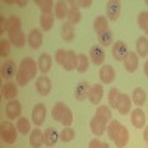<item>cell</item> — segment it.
<instances>
[{
	"label": "cell",
	"instance_id": "obj_21",
	"mask_svg": "<svg viewBox=\"0 0 148 148\" xmlns=\"http://www.w3.org/2000/svg\"><path fill=\"white\" fill-rule=\"evenodd\" d=\"M8 40L10 42L12 46L22 47L24 45L27 43V37H25V34L22 33V30H19V31H14V33H8Z\"/></svg>",
	"mask_w": 148,
	"mask_h": 148
},
{
	"label": "cell",
	"instance_id": "obj_4",
	"mask_svg": "<svg viewBox=\"0 0 148 148\" xmlns=\"http://www.w3.org/2000/svg\"><path fill=\"white\" fill-rule=\"evenodd\" d=\"M0 136H2L3 142L6 144H15L16 138H18V129H16V125L10 121H3L2 126H0Z\"/></svg>",
	"mask_w": 148,
	"mask_h": 148
},
{
	"label": "cell",
	"instance_id": "obj_45",
	"mask_svg": "<svg viewBox=\"0 0 148 148\" xmlns=\"http://www.w3.org/2000/svg\"><path fill=\"white\" fill-rule=\"evenodd\" d=\"M5 33H8V19L3 15H0V34Z\"/></svg>",
	"mask_w": 148,
	"mask_h": 148
},
{
	"label": "cell",
	"instance_id": "obj_43",
	"mask_svg": "<svg viewBox=\"0 0 148 148\" xmlns=\"http://www.w3.org/2000/svg\"><path fill=\"white\" fill-rule=\"evenodd\" d=\"M10 47H12V45H10L9 40H6V39L0 40V56H2V58H8L10 55Z\"/></svg>",
	"mask_w": 148,
	"mask_h": 148
},
{
	"label": "cell",
	"instance_id": "obj_27",
	"mask_svg": "<svg viewBox=\"0 0 148 148\" xmlns=\"http://www.w3.org/2000/svg\"><path fill=\"white\" fill-rule=\"evenodd\" d=\"M45 145L46 147H53L58 141H59V133L55 127H47L45 132Z\"/></svg>",
	"mask_w": 148,
	"mask_h": 148
},
{
	"label": "cell",
	"instance_id": "obj_5",
	"mask_svg": "<svg viewBox=\"0 0 148 148\" xmlns=\"http://www.w3.org/2000/svg\"><path fill=\"white\" fill-rule=\"evenodd\" d=\"M70 10H68V16H67V22H70L71 25H77V24L82 21V14H80V6L79 2L76 0H70L68 2Z\"/></svg>",
	"mask_w": 148,
	"mask_h": 148
},
{
	"label": "cell",
	"instance_id": "obj_37",
	"mask_svg": "<svg viewBox=\"0 0 148 148\" xmlns=\"http://www.w3.org/2000/svg\"><path fill=\"white\" fill-rule=\"evenodd\" d=\"M120 126H121V123H120L119 120H114V119L108 123L107 133H108V138H110L111 141H114V138H116V135H117V132H119Z\"/></svg>",
	"mask_w": 148,
	"mask_h": 148
},
{
	"label": "cell",
	"instance_id": "obj_26",
	"mask_svg": "<svg viewBox=\"0 0 148 148\" xmlns=\"http://www.w3.org/2000/svg\"><path fill=\"white\" fill-rule=\"evenodd\" d=\"M42 144H45V135L39 127H36L30 133V145L33 148H40Z\"/></svg>",
	"mask_w": 148,
	"mask_h": 148
},
{
	"label": "cell",
	"instance_id": "obj_46",
	"mask_svg": "<svg viewBox=\"0 0 148 148\" xmlns=\"http://www.w3.org/2000/svg\"><path fill=\"white\" fill-rule=\"evenodd\" d=\"M92 0H80L79 2V6H82V8H86V9H89L90 6H92Z\"/></svg>",
	"mask_w": 148,
	"mask_h": 148
},
{
	"label": "cell",
	"instance_id": "obj_35",
	"mask_svg": "<svg viewBox=\"0 0 148 148\" xmlns=\"http://www.w3.org/2000/svg\"><path fill=\"white\" fill-rule=\"evenodd\" d=\"M76 70L79 73H86L89 70V58L88 55H84V53H79L77 55V65H76Z\"/></svg>",
	"mask_w": 148,
	"mask_h": 148
},
{
	"label": "cell",
	"instance_id": "obj_41",
	"mask_svg": "<svg viewBox=\"0 0 148 148\" xmlns=\"http://www.w3.org/2000/svg\"><path fill=\"white\" fill-rule=\"evenodd\" d=\"M120 90L117 88H113V89H110L108 92V107L110 108H116L117 105V101H119V98H120Z\"/></svg>",
	"mask_w": 148,
	"mask_h": 148
},
{
	"label": "cell",
	"instance_id": "obj_33",
	"mask_svg": "<svg viewBox=\"0 0 148 148\" xmlns=\"http://www.w3.org/2000/svg\"><path fill=\"white\" fill-rule=\"evenodd\" d=\"M95 116H98L99 119H102L107 123H110L111 120H113V113H111V108L108 105H99L95 111Z\"/></svg>",
	"mask_w": 148,
	"mask_h": 148
},
{
	"label": "cell",
	"instance_id": "obj_50",
	"mask_svg": "<svg viewBox=\"0 0 148 148\" xmlns=\"http://www.w3.org/2000/svg\"><path fill=\"white\" fill-rule=\"evenodd\" d=\"M3 3H6V5H16V0H5Z\"/></svg>",
	"mask_w": 148,
	"mask_h": 148
},
{
	"label": "cell",
	"instance_id": "obj_12",
	"mask_svg": "<svg viewBox=\"0 0 148 148\" xmlns=\"http://www.w3.org/2000/svg\"><path fill=\"white\" fill-rule=\"evenodd\" d=\"M16 73H18L16 64H15L12 59H9V61H6V62L2 64V68H0V74H2V79H5V80L9 82L12 77H16Z\"/></svg>",
	"mask_w": 148,
	"mask_h": 148
},
{
	"label": "cell",
	"instance_id": "obj_13",
	"mask_svg": "<svg viewBox=\"0 0 148 148\" xmlns=\"http://www.w3.org/2000/svg\"><path fill=\"white\" fill-rule=\"evenodd\" d=\"M107 127H108L107 121H104L98 116L92 117V120H90V130H92V133L95 135V136H102V135L107 132Z\"/></svg>",
	"mask_w": 148,
	"mask_h": 148
},
{
	"label": "cell",
	"instance_id": "obj_20",
	"mask_svg": "<svg viewBox=\"0 0 148 148\" xmlns=\"http://www.w3.org/2000/svg\"><path fill=\"white\" fill-rule=\"evenodd\" d=\"M37 65H39V71L43 76H46L52 68V56L49 53H42L39 56V59H37Z\"/></svg>",
	"mask_w": 148,
	"mask_h": 148
},
{
	"label": "cell",
	"instance_id": "obj_11",
	"mask_svg": "<svg viewBox=\"0 0 148 148\" xmlns=\"http://www.w3.org/2000/svg\"><path fill=\"white\" fill-rule=\"evenodd\" d=\"M90 88L92 86L86 82V80H82L77 83L76 89H74V98L77 101H86L89 98V92H90Z\"/></svg>",
	"mask_w": 148,
	"mask_h": 148
},
{
	"label": "cell",
	"instance_id": "obj_7",
	"mask_svg": "<svg viewBox=\"0 0 148 148\" xmlns=\"http://www.w3.org/2000/svg\"><path fill=\"white\" fill-rule=\"evenodd\" d=\"M113 58L116 61H119V62H123V61L126 59V56L129 55V49H127V45L125 42H116L113 45Z\"/></svg>",
	"mask_w": 148,
	"mask_h": 148
},
{
	"label": "cell",
	"instance_id": "obj_19",
	"mask_svg": "<svg viewBox=\"0 0 148 148\" xmlns=\"http://www.w3.org/2000/svg\"><path fill=\"white\" fill-rule=\"evenodd\" d=\"M99 79L104 84H111L116 80V70L113 65H102L99 70Z\"/></svg>",
	"mask_w": 148,
	"mask_h": 148
},
{
	"label": "cell",
	"instance_id": "obj_36",
	"mask_svg": "<svg viewBox=\"0 0 148 148\" xmlns=\"http://www.w3.org/2000/svg\"><path fill=\"white\" fill-rule=\"evenodd\" d=\"M113 40H114V34H113V31H111V30H108V31H105V33L98 36V42H99V45L102 47L111 46V45H113Z\"/></svg>",
	"mask_w": 148,
	"mask_h": 148
},
{
	"label": "cell",
	"instance_id": "obj_28",
	"mask_svg": "<svg viewBox=\"0 0 148 148\" xmlns=\"http://www.w3.org/2000/svg\"><path fill=\"white\" fill-rule=\"evenodd\" d=\"M147 101V92L144 88H135L133 93H132V102L136 105L138 108H141Z\"/></svg>",
	"mask_w": 148,
	"mask_h": 148
},
{
	"label": "cell",
	"instance_id": "obj_32",
	"mask_svg": "<svg viewBox=\"0 0 148 148\" xmlns=\"http://www.w3.org/2000/svg\"><path fill=\"white\" fill-rule=\"evenodd\" d=\"M136 53L141 58H145L148 55V37L147 36H141L136 40Z\"/></svg>",
	"mask_w": 148,
	"mask_h": 148
},
{
	"label": "cell",
	"instance_id": "obj_38",
	"mask_svg": "<svg viewBox=\"0 0 148 148\" xmlns=\"http://www.w3.org/2000/svg\"><path fill=\"white\" fill-rule=\"evenodd\" d=\"M36 5L39 6L42 14H52L53 6H55L52 0H36Z\"/></svg>",
	"mask_w": 148,
	"mask_h": 148
},
{
	"label": "cell",
	"instance_id": "obj_25",
	"mask_svg": "<svg viewBox=\"0 0 148 148\" xmlns=\"http://www.w3.org/2000/svg\"><path fill=\"white\" fill-rule=\"evenodd\" d=\"M104 96V88L101 83H96V84H92L90 88V92H89V101L92 104H99L101 99Z\"/></svg>",
	"mask_w": 148,
	"mask_h": 148
},
{
	"label": "cell",
	"instance_id": "obj_39",
	"mask_svg": "<svg viewBox=\"0 0 148 148\" xmlns=\"http://www.w3.org/2000/svg\"><path fill=\"white\" fill-rule=\"evenodd\" d=\"M21 25H22V22H21L19 16H10V18H8V33L19 31Z\"/></svg>",
	"mask_w": 148,
	"mask_h": 148
},
{
	"label": "cell",
	"instance_id": "obj_6",
	"mask_svg": "<svg viewBox=\"0 0 148 148\" xmlns=\"http://www.w3.org/2000/svg\"><path fill=\"white\" fill-rule=\"evenodd\" d=\"M46 119V105L45 104H36L31 111V121L37 127L42 126Z\"/></svg>",
	"mask_w": 148,
	"mask_h": 148
},
{
	"label": "cell",
	"instance_id": "obj_31",
	"mask_svg": "<svg viewBox=\"0 0 148 148\" xmlns=\"http://www.w3.org/2000/svg\"><path fill=\"white\" fill-rule=\"evenodd\" d=\"M55 22V15L53 14H42L40 15V27L42 31H51Z\"/></svg>",
	"mask_w": 148,
	"mask_h": 148
},
{
	"label": "cell",
	"instance_id": "obj_34",
	"mask_svg": "<svg viewBox=\"0 0 148 148\" xmlns=\"http://www.w3.org/2000/svg\"><path fill=\"white\" fill-rule=\"evenodd\" d=\"M16 129H18V132L21 133V135H28V133H31V125H30V120L27 119V117H19L18 120H16Z\"/></svg>",
	"mask_w": 148,
	"mask_h": 148
},
{
	"label": "cell",
	"instance_id": "obj_1",
	"mask_svg": "<svg viewBox=\"0 0 148 148\" xmlns=\"http://www.w3.org/2000/svg\"><path fill=\"white\" fill-rule=\"evenodd\" d=\"M37 71H39L37 61L30 58V56L24 58L19 62L18 73H16V77H15L16 82H18V86H27L37 76Z\"/></svg>",
	"mask_w": 148,
	"mask_h": 148
},
{
	"label": "cell",
	"instance_id": "obj_22",
	"mask_svg": "<svg viewBox=\"0 0 148 148\" xmlns=\"http://www.w3.org/2000/svg\"><path fill=\"white\" fill-rule=\"evenodd\" d=\"M61 37H62V40L67 42V43H71L74 42L76 39V31H74V25H71L70 22H62V25H61Z\"/></svg>",
	"mask_w": 148,
	"mask_h": 148
},
{
	"label": "cell",
	"instance_id": "obj_18",
	"mask_svg": "<svg viewBox=\"0 0 148 148\" xmlns=\"http://www.w3.org/2000/svg\"><path fill=\"white\" fill-rule=\"evenodd\" d=\"M120 10H121V3L119 0H110L107 3V19L110 21H117L120 16Z\"/></svg>",
	"mask_w": 148,
	"mask_h": 148
},
{
	"label": "cell",
	"instance_id": "obj_3",
	"mask_svg": "<svg viewBox=\"0 0 148 148\" xmlns=\"http://www.w3.org/2000/svg\"><path fill=\"white\" fill-rule=\"evenodd\" d=\"M55 62L62 65L65 71H73V70H76V65H77V53L74 51L58 49L55 53Z\"/></svg>",
	"mask_w": 148,
	"mask_h": 148
},
{
	"label": "cell",
	"instance_id": "obj_48",
	"mask_svg": "<svg viewBox=\"0 0 148 148\" xmlns=\"http://www.w3.org/2000/svg\"><path fill=\"white\" fill-rule=\"evenodd\" d=\"M144 141L148 144V126L144 127Z\"/></svg>",
	"mask_w": 148,
	"mask_h": 148
},
{
	"label": "cell",
	"instance_id": "obj_51",
	"mask_svg": "<svg viewBox=\"0 0 148 148\" xmlns=\"http://www.w3.org/2000/svg\"><path fill=\"white\" fill-rule=\"evenodd\" d=\"M145 5H147V6H148V0H145Z\"/></svg>",
	"mask_w": 148,
	"mask_h": 148
},
{
	"label": "cell",
	"instance_id": "obj_42",
	"mask_svg": "<svg viewBox=\"0 0 148 148\" xmlns=\"http://www.w3.org/2000/svg\"><path fill=\"white\" fill-rule=\"evenodd\" d=\"M138 27H139L144 33L148 31V12H147V10L139 12V15H138Z\"/></svg>",
	"mask_w": 148,
	"mask_h": 148
},
{
	"label": "cell",
	"instance_id": "obj_23",
	"mask_svg": "<svg viewBox=\"0 0 148 148\" xmlns=\"http://www.w3.org/2000/svg\"><path fill=\"white\" fill-rule=\"evenodd\" d=\"M123 64H125V68L127 73H135L139 65V56L136 55V52H129L126 59L123 61Z\"/></svg>",
	"mask_w": 148,
	"mask_h": 148
},
{
	"label": "cell",
	"instance_id": "obj_9",
	"mask_svg": "<svg viewBox=\"0 0 148 148\" xmlns=\"http://www.w3.org/2000/svg\"><path fill=\"white\" fill-rule=\"evenodd\" d=\"M21 113H22V105L19 101L14 99L6 104V116L9 120H18L21 117Z\"/></svg>",
	"mask_w": 148,
	"mask_h": 148
},
{
	"label": "cell",
	"instance_id": "obj_29",
	"mask_svg": "<svg viewBox=\"0 0 148 148\" xmlns=\"http://www.w3.org/2000/svg\"><path fill=\"white\" fill-rule=\"evenodd\" d=\"M93 30H95V33L98 36L105 33V31H108L110 28H108V19H107V16H104V15L96 16L95 21H93Z\"/></svg>",
	"mask_w": 148,
	"mask_h": 148
},
{
	"label": "cell",
	"instance_id": "obj_49",
	"mask_svg": "<svg viewBox=\"0 0 148 148\" xmlns=\"http://www.w3.org/2000/svg\"><path fill=\"white\" fill-rule=\"evenodd\" d=\"M144 73H145V76L148 77V59L145 61V64H144Z\"/></svg>",
	"mask_w": 148,
	"mask_h": 148
},
{
	"label": "cell",
	"instance_id": "obj_44",
	"mask_svg": "<svg viewBox=\"0 0 148 148\" xmlns=\"http://www.w3.org/2000/svg\"><path fill=\"white\" fill-rule=\"evenodd\" d=\"M88 148H110V145L104 141H99L98 138H93L89 141V147Z\"/></svg>",
	"mask_w": 148,
	"mask_h": 148
},
{
	"label": "cell",
	"instance_id": "obj_17",
	"mask_svg": "<svg viewBox=\"0 0 148 148\" xmlns=\"http://www.w3.org/2000/svg\"><path fill=\"white\" fill-rule=\"evenodd\" d=\"M27 43L30 45L31 49H34V51L40 49L42 45H43V34H42V31L37 30V28H33L30 31V34L27 36Z\"/></svg>",
	"mask_w": 148,
	"mask_h": 148
},
{
	"label": "cell",
	"instance_id": "obj_14",
	"mask_svg": "<svg viewBox=\"0 0 148 148\" xmlns=\"http://www.w3.org/2000/svg\"><path fill=\"white\" fill-rule=\"evenodd\" d=\"M130 108H132V96H129L127 93H120V98L117 101L116 110L119 111L120 114H129L130 113Z\"/></svg>",
	"mask_w": 148,
	"mask_h": 148
},
{
	"label": "cell",
	"instance_id": "obj_16",
	"mask_svg": "<svg viewBox=\"0 0 148 148\" xmlns=\"http://www.w3.org/2000/svg\"><path fill=\"white\" fill-rule=\"evenodd\" d=\"M130 121L133 127L136 129H142L145 127V123H147V117L142 108H135L133 111H130Z\"/></svg>",
	"mask_w": 148,
	"mask_h": 148
},
{
	"label": "cell",
	"instance_id": "obj_15",
	"mask_svg": "<svg viewBox=\"0 0 148 148\" xmlns=\"http://www.w3.org/2000/svg\"><path fill=\"white\" fill-rule=\"evenodd\" d=\"M89 58H90L93 65H102L104 64V61H105V52H104V49L101 47V45H93L90 47Z\"/></svg>",
	"mask_w": 148,
	"mask_h": 148
},
{
	"label": "cell",
	"instance_id": "obj_30",
	"mask_svg": "<svg viewBox=\"0 0 148 148\" xmlns=\"http://www.w3.org/2000/svg\"><path fill=\"white\" fill-rule=\"evenodd\" d=\"M68 2H56L55 3V18L56 19H65L68 16Z\"/></svg>",
	"mask_w": 148,
	"mask_h": 148
},
{
	"label": "cell",
	"instance_id": "obj_52",
	"mask_svg": "<svg viewBox=\"0 0 148 148\" xmlns=\"http://www.w3.org/2000/svg\"><path fill=\"white\" fill-rule=\"evenodd\" d=\"M145 34H147V36H148V31H147V33H145Z\"/></svg>",
	"mask_w": 148,
	"mask_h": 148
},
{
	"label": "cell",
	"instance_id": "obj_24",
	"mask_svg": "<svg viewBox=\"0 0 148 148\" xmlns=\"http://www.w3.org/2000/svg\"><path fill=\"white\" fill-rule=\"evenodd\" d=\"M127 142H129V130H127V127L121 125L116 135V138H114V144L117 148H125L127 145Z\"/></svg>",
	"mask_w": 148,
	"mask_h": 148
},
{
	"label": "cell",
	"instance_id": "obj_40",
	"mask_svg": "<svg viewBox=\"0 0 148 148\" xmlns=\"http://www.w3.org/2000/svg\"><path fill=\"white\" fill-rule=\"evenodd\" d=\"M74 136H76V132H74V129H71L70 126L64 127L62 130L59 132V139L62 142H71L74 139Z\"/></svg>",
	"mask_w": 148,
	"mask_h": 148
},
{
	"label": "cell",
	"instance_id": "obj_2",
	"mask_svg": "<svg viewBox=\"0 0 148 148\" xmlns=\"http://www.w3.org/2000/svg\"><path fill=\"white\" fill-rule=\"evenodd\" d=\"M52 119L64 125V127H68L70 125H73V111L64 102H56L52 107Z\"/></svg>",
	"mask_w": 148,
	"mask_h": 148
},
{
	"label": "cell",
	"instance_id": "obj_8",
	"mask_svg": "<svg viewBox=\"0 0 148 148\" xmlns=\"http://www.w3.org/2000/svg\"><path fill=\"white\" fill-rule=\"evenodd\" d=\"M36 90H37V93L42 95V96L49 95V92L52 90V82H51V79H49L47 76L37 77V80H36Z\"/></svg>",
	"mask_w": 148,
	"mask_h": 148
},
{
	"label": "cell",
	"instance_id": "obj_10",
	"mask_svg": "<svg viewBox=\"0 0 148 148\" xmlns=\"http://www.w3.org/2000/svg\"><path fill=\"white\" fill-rule=\"evenodd\" d=\"M2 96H3V99H6L8 102L16 99V96H18V86H16V83L10 82V80L6 82L2 86Z\"/></svg>",
	"mask_w": 148,
	"mask_h": 148
},
{
	"label": "cell",
	"instance_id": "obj_47",
	"mask_svg": "<svg viewBox=\"0 0 148 148\" xmlns=\"http://www.w3.org/2000/svg\"><path fill=\"white\" fill-rule=\"evenodd\" d=\"M16 6L18 8H25L27 6V2H25V0H16Z\"/></svg>",
	"mask_w": 148,
	"mask_h": 148
}]
</instances>
